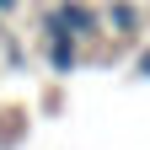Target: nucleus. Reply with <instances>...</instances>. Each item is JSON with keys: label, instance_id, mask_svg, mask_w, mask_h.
Returning a JSON list of instances; mask_svg holds the SVG:
<instances>
[{"label": "nucleus", "instance_id": "obj_1", "mask_svg": "<svg viewBox=\"0 0 150 150\" xmlns=\"http://www.w3.org/2000/svg\"><path fill=\"white\" fill-rule=\"evenodd\" d=\"M48 64L54 75H70L81 64V54H75V32H48Z\"/></svg>", "mask_w": 150, "mask_h": 150}, {"label": "nucleus", "instance_id": "obj_2", "mask_svg": "<svg viewBox=\"0 0 150 150\" xmlns=\"http://www.w3.org/2000/svg\"><path fill=\"white\" fill-rule=\"evenodd\" d=\"M54 16H59V27H64V32H97V11H86L81 0H64Z\"/></svg>", "mask_w": 150, "mask_h": 150}, {"label": "nucleus", "instance_id": "obj_3", "mask_svg": "<svg viewBox=\"0 0 150 150\" xmlns=\"http://www.w3.org/2000/svg\"><path fill=\"white\" fill-rule=\"evenodd\" d=\"M107 22L129 32V27H134V6H123V0H118V6H112V11H107Z\"/></svg>", "mask_w": 150, "mask_h": 150}, {"label": "nucleus", "instance_id": "obj_4", "mask_svg": "<svg viewBox=\"0 0 150 150\" xmlns=\"http://www.w3.org/2000/svg\"><path fill=\"white\" fill-rule=\"evenodd\" d=\"M139 75H150V48H145V54H139Z\"/></svg>", "mask_w": 150, "mask_h": 150}, {"label": "nucleus", "instance_id": "obj_5", "mask_svg": "<svg viewBox=\"0 0 150 150\" xmlns=\"http://www.w3.org/2000/svg\"><path fill=\"white\" fill-rule=\"evenodd\" d=\"M11 6H16V0H0V11H11Z\"/></svg>", "mask_w": 150, "mask_h": 150}, {"label": "nucleus", "instance_id": "obj_6", "mask_svg": "<svg viewBox=\"0 0 150 150\" xmlns=\"http://www.w3.org/2000/svg\"><path fill=\"white\" fill-rule=\"evenodd\" d=\"M0 32H6V27H0Z\"/></svg>", "mask_w": 150, "mask_h": 150}]
</instances>
